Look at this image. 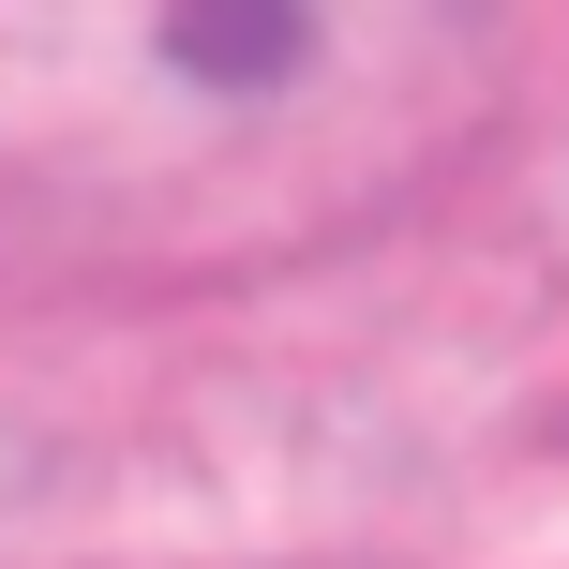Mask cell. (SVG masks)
Instances as JSON below:
<instances>
[{"instance_id":"6da1fadb","label":"cell","mask_w":569,"mask_h":569,"mask_svg":"<svg viewBox=\"0 0 569 569\" xmlns=\"http://www.w3.org/2000/svg\"><path fill=\"white\" fill-rule=\"evenodd\" d=\"M495 106V30L420 0H76L0 16V240L136 270L315 256Z\"/></svg>"}]
</instances>
